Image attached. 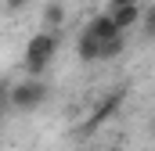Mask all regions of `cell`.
Here are the masks:
<instances>
[{
    "label": "cell",
    "mask_w": 155,
    "mask_h": 151,
    "mask_svg": "<svg viewBox=\"0 0 155 151\" xmlns=\"http://www.w3.org/2000/svg\"><path fill=\"white\" fill-rule=\"evenodd\" d=\"M108 151H119V148H108Z\"/></svg>",
    "instance_id": "12"
},
{
    "label": "cell",
    "mask_w": 155,
    "mask_h": 151,
    "mask_svg": "<svg viewBox=\"0 0 155 151\" xmlns=\"http://www.w3.org/2000/svg\"><path fill=\"white\" fill-rule=\"evenodd\" d=\"M4 7H7V11H25L29 0H4Z\"/></svg>",
    "instance_id": "9"
},
{
    "label": "cell",
    "mask_w": 155,
    "mask_h": 151,
    "mask_svg": "<svg viewBox=\"0 0 155 151\" xmlns=\"http://www.w3.org/2000/svg\"><path fill=\"white\" fill-rule=\"evenodd\" d=\"M87 33H90V36H97V40H108V36H116L119 29L112 25V18H108V14H94V18L87 22Z\"/></svg>",
    "instance_id": "8"
},
{
    "label": "cell",
    "mask_w": 155,
    "mask_h": 151,
    "mask_svg": "<svg viewBox=\"0 0 155 151\" xmlns=\"http://www.w3.org/2000/svg\"><path fill=\"white\" fill-rule=\"evenodd\" d=\"M65 18H69V7H65L61 0H47V4H43V11H40L43 29H54V33L65 25Z\"/></svg>",
    "instance_id": "5"
},
{
    "label": "cell",
    "mask_w": 155,
    "mask_h": 151,
    "mask_svg": "<svg viewBox=\"0 0 155 151\" xmlns=\"http://www.w3.org/2000/svg\"><path fill=\"white\" fill-rule=\"evenodd\" d=\"M51 97V86L40 79V76H25V79H18L15 86H7V97H4V104H11L15 112H36L40 104Z\"/></svg>",
    "instance_id": "2"
},
{
    "label": "cell",
    "mask_w": 155,
    "mask_h": 151,
    "mask_svg": "<svg viewBox=\"0 0 155 151\" xmlns=\"http://www.w3.org/2000/svg\"><path fill=\"white\" fill-rule=\"evenodd\" d=\"M123 101H126V90H116V94H108L105 101H97V108L90 112V119L83 122V133H90V130H97V126H105L112 115L123 108Z\"/></svg>",
    "instance_id": "3"
},
{
    "label": "cell",
    "mask_w": 155,
    "mask_h": 151,
    "mask_svg": "<svg viewBox=\"0 0 155 151\" xmlns=\"http://www.w3.org/2000/svg\"><path fill=\"white\" fill-rule=\"evenodd\" d=\"M123 50H126V33H116V36L101 40V47H97V61H116Z\"/></svg>",
    "instance_id": "7"
},
{
    "label": "cell",
    "mask_w": 155,
    "mask_h": 151,
    "mask_svg": "<svg viewBox=\"0 0 155 151\" xmlns=\"http://www.w3.org/2000/svg\"><path fill=\"white\" fill-rule=\"evenodd\" d=\"M58 47H61V36H58L54 29H40V33H33L29 43H25V54H22V69H25V76H43L47 69H51Z\"/></svg>",
    "instance_id": "1"
},
{
    "label": "cell",
    "mask_w": 155,
    "mask_h": 151,
    "mask_svg": "<svg viewBox=\"0 0 155 151\" xmlns=\"http://www.w3.org/2000/svg\"><path fill=\"white\" fill-rule=\"evenodd\" d=\"M0 108H4V104H0Z\"/></svg>",
    "instance_id": "13"
},
{
    "label": "cell",
    "mask_w": 155,
    "mask_h": 151,
    "mask_svg": "<svg viewBox=\"0 0 155 151\" xmlns=\"http://www.w3.org/2000/svg\"><path fill=\"white\" fill-rule=\"evenodd\" d=\"M141 4H116L112 11H108V18H112V25H116L119 33H130V29H137L141 25Z\"/></svg>",
    "instance_id": "4"
},
{
    "label": "cell",
    "mask_w": 155,
    "mask_h": 151,
    "mask_svg": "<svg viewBox=\"0 0 155 151\" xmlns=\"http://www.w3.org/2000/svg\"><path fill=\"white\" fill-rule=\"evenodd\" d=\"M97 47H101V40L90 36V33L83 29V33L76 36V58H79V61H87V65H94V61H97Z\"/></svg>",
    "instance_id": "6"
},
{
    "label": "cell",
    "mask_w": 155,
    "mask_h": 151,
    "mask_svg": "<svg viewBox=\"0 0 155 151\" xmlns=\"http://www.w3.org/2000/svg\"><path fill=\"white\" fill-rule=\"evenodd\" d=\"M4 97H7V83H0V104H4Z\"/></svg>",
    "instance_id": "10"
},
{
    "label": "cell",
    "mask_w": 155,
    "mask_h": 151,
    "mask_svg": "<svg viewBox=\"0 0 155 151\" xmlns=\"http://www.w3.org/2000/svg\"><path fill=\"white\" fill-rule=\"evenodd\" d=\"M108 4L116 7V4H141V0H108Z\"/></svg>",
    "instance_id": "11"
}]
</instances>
